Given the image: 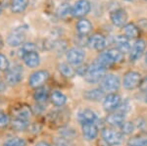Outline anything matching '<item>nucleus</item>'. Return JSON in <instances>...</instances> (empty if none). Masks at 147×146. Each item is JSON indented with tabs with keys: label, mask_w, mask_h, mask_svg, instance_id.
Segmentation results:
<instances>
[{
	"label": "nucleus",
	"mask_w": 147,
	"mask_h": 146,
	"mask_svg": "<svg viewBox=\"0 0 147 146\" xmlns=\"http://www.w3.org/2000/svg\"><path fill=\"white\" fill-rule=\"evenodd\" d=\"M12 112H13V116L15 117L16 119L28 120L32 115V108L26 104L16 106V107L13 108V111Z\"/></svg>",
	"instance_id": "16"
},
{
	"label": "nucleus",
	"mask_w": 147,
	"mask_h": 146,
	"mask_svg": "<svg viewBox=\"0 0 147 146\" xmlns=\"http://www.w3.org/2000/svg\"><path fill=\"white\" fill-rule=\"evenodd\" d=\"M87 70H88V66L82 64V65L79 66V67L77 68V70H76V73H77L79 76H85Z\"/></svg>",
	"instance_id": "42"
},
{
	"label": "nucleus",
	"mask_w": 147,
	"mask_h": 146,
	"mask_svg": "<svg viewBox=\"0 0 147 146\" xmlns=\"http://www.w3.org/2000/svg\"><path fill=\"white\" fill-rule=\"evenodd\" d=\"M134 129H136L134 123H132V122H125V124L121 128V129H122L121 133L123 135H130L134 131Z\"/></svg>",
	"instance_id": "35"
},
{
	"label": "nucleus",
	"mask_w": 147,
	"mask_h": 146,
	"mask_svg": "<svg viewBox=\"0 0 147 146\" xmlns=\"http://www.w3.org/2000/svg\"><path fill=\"white\" fill-rule=\"evenodd\" d=\"M107 53L110 55V57L112 58L115 64H119L124 60V54L121 52L120 50H118L117 48H111L107 50Z\"/></svg>",
	"instance_id": "30"
},
{
	"label": "nucleus",
	"mask_w": 147,
	"mask_h": 146,
	"mask_svg": "<svg viewBox=\"0 0 147 146\" xmlns=\"http://www.w3.org/2000/svg\"><path fill=\"white\" fill-rule=\"evenodd\" d=\"M34 146H52V145L50 143L46 142V141H39V142H37Z\"/></svg>",
	"instance_id": "44"
},
{
	"label": "nucleus",
	"mask_w": 147,
	"mask_h": 146,
	"mask_svg": "<svg viewBox=\"0 0 147 146\" xmlns=\"http://www.w3.org/2000/svg\"><path fill=\"white\" fill-rule=\"evenodd\" d=\"M22 59L24 60V62H25V64L30 68L37 67L40 62L39 55L36 51H32V52L26 53L22 57Z\"/></svg>",
	"instance_id": "20"
},
{
	"label": "nucleus",
	"mask_w": 147,
	"mask_h": 146,
	"mask_svg": "<svg viewBox=\"0 0 147 146\" xmlns=\"http://www.w3.org/2000/svg\"><path fill=\"white\" fill-rule=\"evenodd\" d=\"M101 135L105 143L109 146H118L123 142L124 135L120 131L114 128H104L101 131Z\"/></svg>",
	"instance_id": "2"
},
{
	"label": "nucleus",
	"mask_w": 147,
	"mask_h": 146,
	"mask_svg": "<svg viewBox=\"0 0 147 146\" xmlns=\"http://www.w3.org/2000/svg\"><path fill=\"white\" fill-rule=\"evenodd\" d=\"M116 48L120 50L123 54L127 53L130 51V44L129 39L127 38L125 35H118L115 39Z\"/></svg>",
	"instance_id": "22"
},
{
	"label": "nucleus",
	"mask_w": 147,
	"mask_h": 146,
	"mask_svg": "<svg viewBox=\"0 0 147 146\" xmlns=\"http://www.w3.org/2000/svg\"><path fill=\"white\" fill-rule=\"evenodd\" d=\"M92 30V25L86 19H82L77 24V32L80 35L86 36Z\"/></svg>",
	"instance_id": "26"
},
{
	"label": "nucleus",
	"mask_w": 147,
	"mask_h": 146,
	"mask_svg": "<svg viewBox=\"0 0 147 146\" xmlns=\"http://www.w3.org/2000/svg\"><path fill=\"white\" fill-rule=\"evenodd\" d=\"M141 81V75L136 71H129L125 74L123 84L124 87L127 90H132L138 87Z\"/></svg>",
	"instance_id": "4"
},
{
	"label": "nucleus",
	"mask_w": 147,
	"mask_h": 146,
	"mask_svg": "<svg viewBox=\"0 0 147 146\" xmlns=\"http://www.w3.org/2000/svg\"><path fill=\"white\" fill-rule=\"evenodd\" d=\"M84 97L86 100L94 101V102H98L105 97V91L102 90L101 88H94L91 90H87L84 93Z\"/></svg>",
	"instance_id": "23"
},
{
	"label": "nucleus",
	"mask_w": 147,
	"mask_h": 146,
	"mask_svg": "<svg viewBox=\"0 0 147 146\" xmlns=\"http://www.w3.org/2000/svg\"><path fill=\"white\" fill-rule=\"evenodd\" d=\"M123 30H124L125 36L129 39L138 38L139 35H140V30H139V28L134 23L125 24V25L124 26V29H123Z\"/></svg>",
	"instance_id": "18"
},
{
	"label": "nucleus",
	"mask_w": 147,
	"mask_h": 146,
	"mask_svg": "<svg viewBox=\"0 0 147 146\" xmlns=\"http://www.w3.org/2000/svg\"><path fill=\"white\" fill-rule=\"evenodd\" d=\"M1 12H2V5L0 4V14H1Z\"/></svg>",
	"instance_id": "48"
},
{
	"label": "nucleus",
	"mask_w": 147,
	"mask_h": 146,
	"mask_svg": "<svg viewBox=\"0 0 147 146\" xmlns=\"http://www.w3.org/2000/svg\"><path fill=\"white\" fill-rule=\"evenodd\" d=\"M138 87L140 89L141 92L147 94V76L145 77H143V79H141L140 84H139Z\"/></svg>",
	"instance_id": "43"
},
{
	"label": "nucleus",
	"mask_w": 147,
	"mask_h": 146,
	"mask_svg": "<svg viewBox=\"0 0 147 146\" xmlns=\"http://www.w3.org/2000/svg\"><path fill=\"white\" fill-rule=\"evenodd\" d=\"M145 63L147 64V52H146V54H145Z\"/></svg>",
	"instance_id": "47"
},
{
	"label": "nucleus",
	"mask_w": 147,
	"mask_h": 146,
	"mask_svg": "<svg viewBox=\"0 0 147 146\" xmlns=\"http://www.w3.org/2000/svg\"><path fill=\"white\" fill-rule=\"evenodd\" d=\"M2 45H3V41H2V38L0 37V48L2 47Z\"/></svg>",
	"instance_id": "46"
},
{
	"label": "nucleus",
	"mask_w": 147,
	"mask_h": 146,
	"mask_svg": "<svg viewBox=\"0 0 147 146\" xmlns=\"http://www.w3.org/2000/svg\"><path fill=\"white\" fill-rule=\"evenodd\" d=\"M70 13H72V9L69 3H63L59 6L58 10H57V14H58L59 17L65 18L66 16H68Z\"/></svg>",
	"instance_id": "33"
},
{
	"label": "nucleus",
	"mask_w": 147,
	"mask_h": 146,
	"mask_svg": "<svg viewBox=\"0 0 147 146\" xmlns=\"http://www.w3.org/2000/svg\"><path fill=\"white\" fill-rule=\"evenodd\" d=\"M129 110H130V104H129V100H125V101H124V102L122 101V104L120 105L119 109H118V112L125 115L127 112H129Z\"/></svg>",
	"instance_id": "38"
},
{
	"label": "nucleus",
	"mask_w": 147,
	"mask_h": 146,
	"mask_svg": "<svg viewBox=\"0 0 147 146\" xmlns=\"http://www.w3.org/2000/svg\"><path fill=\"white\" fill-rule=\"evenodd\" d=\"M34 98L38 104H44L47 102V100L50 98V94H49L48 89L46 87H39L36 88V90L34 93Z\"/></svg>",
	"instance_id": "24"
},
{
	"label": "nucleus",
	"mask_w": 147,
	"mask_h": 146,
	"mask_svg": "<svg viewBox=\"0 0 147 146\" xmlns=\"http://www.w3.org/2000/svg\"><path fill=\"white\" fill-rule=\"evenodd\" d=\"M107 41H106V37L103 34H94L91 36L88 37V41H87V46L94 50H103L106 47Z\"/></svg>",
	"instance_id": "11"
},
{
	"label": "nucleus",
	"mask_w": 147,
	"mask_h": 146,
	"mask_svg": "<svg viewBox=\"0 0 147 146\" xmlns=\"http://www.w3.org/2000/svg\"><path fill=\"white\" fill-rule=\"evenodd\" d=\"M27 141L21 137H12L4 142L3 146H26Z\"/></svg>",
	"instance_id": "32"
},
{
	"label": "nucleus",
	"mask_w": 147,
	"mask_h": 146,
	"mask_svg": "<svg viewBox=\"0 0 147 146\" xmlns=\"http://www.w3.org/2000/svg\"><path fill=\"white\" fill-rule=\"evenodd\" d=\"M145 48H146L145 41L142 40V39H137V40L134 42L132 48H130V51H129L130 61L134 62V61L138 60V59L143 55Z\"/></svg>",
	"instance_id": "13"
},
{
	"label": "nucleus",
	"mask_w": 147,
	"mask_h": 146,
	"mask_svg": "<svg viewBox=\"0 0 147 146\" xmlns=\"http://www.w3.org/2000/svg\"><path fill=\"white\" fill-rule=\"evenodd\" d=\"M106 70L107 69L105 67H103L96 59L90 66H88V70H87L86 74L84 76L85 81L88 82V83H92V84L101 81L103 77L106 75L105 74Z\"/></svg>",
	"instance_id": "1"
},
{
	"label": "nucleus",
	"mask_w": 147,
	"mask_h": 146,
	"mask_svg": "<svg viewBox=\"0 0 147 146\" xmlns=\"http://www.w3.org/2000/svg\"><path fill=\"white\" fill-rule=\"evenodd\" d=\"M28 5V0H12L11 9L14 13H22Z\"/></svg>",
	"instance_id": "27"
},
{
	"label": "nucleus",
	"mask_w": 147,
	"mask_h": 146,
	"mask_svg": "<svg viewBox=\"0 0 147 146\" xmlns=\"http://www.w3.org/2000/svg\"><path fill=\"white\" fill-rule=\"evenodd\" d=\"M55 146H72V142L61 136L55 139Z\"/></svg>",
	"instance_id": "39"
},
{
	"label": "nucleus",
	"mask_w": 147,
	"mask_h": 146,
	"mask_svg": "<svg viewBox=\"0 0 147 146\" xmlns=\"http://www.w3.org/2000/svg\"><path fill=\"white\" fill-rule=\"evenodd\" d=\"M58 69H59L60 74L62 75L63 77H68V79H72L76 75V71L74 70L71 66L66 64V63H61V64H59Z\"/></svg>",
	"instance_id": "28"
},
{
	"label": "nucleus",
	"mask_w": 147,
	"mask_h": 146,
	"mask_svg": "<svg viewBox=\"0 0 147 146\" xmlns=\"http://www.w3.org/2000/svg\"><path fill=\"white\" fill-rule=\"evenodd\" d=\"M48 79H49V73L47 72V71L40 70V71H37V72L34 73V74L30 77L28 83H30V87L39 88V87H42V86L46 83Z\"/></svg>",
	"instance_id": "7"
},
{
	"label": "nucleus",
	"mask_w": 147,
	"mask_h": 146,
	"mask_svg": "<svg viewBox=\"0 0 147 146\" xmlns=\"http://www.w3.org/2000/svg\"><path fill=\"white\" fill-rule=\"evenodd\" d=\"M49 119L50 122L58 126H61L63 123H66L68 121V119H70V115L68 113H66V111H54L49 115Z\"/></svg>",
	"instance_id": "19"
},
{
	"label": "nucleus",
	"mask_w": 147,
	"mask_h": 146,
	"mask_svg": "<svg viewBox=\"0 0 147 146\" xmlns=\"http://www.w3.org/2000/svg\"><path fill=\"white\" fill-rule=\"evenodd\" d=\"M127 146H147V131H141L130 137Z\"/></svg>",
	"instance_id": "21"
},
{
	"label": "nucleus",
	"mask_w": 147,
	"mask_h": 146,
	"mask_svg": "<svg viewBox=\"0 0 147 146\" xmlns=\"http://www.w3.org/2000/svg\"><path fill=\"white\" fill-rule=\"evenodd\" d=\"M82 135L86 140H93L98 135V126L96 123H87L82 124Z\"/></svg>",
	"instance_id": "14"
},
{
	"label": "nucleus",
	"mask_w": 147,
	"mask_h": 146,
	"mask_svg": "<svg viewBox=\"0 0 147 146\" xmlns=\"http://www.w3.org/2000/svg\"><path fill=\"white\" fill-rule=\"evenodd\" d=\"M37 47L34 43H32V42H28V43H24L22 47L19 50V55L20 57H23L26 53L32 52V51H36Z\"/></svg>",
	"instance_id": "31"
},
{
	"label": "nucleus",
	"mask_w": 147,
	"mask_h": 146,
	"mask_svg": "<svg viewBox=\"0 0 147 146\" xmlns=\"http://www.w3.org/2000/svg\"><path fill=\"white\" fill-rule=\"evenodd\" d=\"M5 88H6V84L4 83L3 81H0V92H1V91H4V90H5Z\"/></svg>",
	"instance_id": "45"
},
{
	"label": "nucleus",
	"mask_w": 147,
	"mask_h": 146,
	"mask_svg": "<svg viewBox=\"0 0 147 146\" xmlns=\"http://www.w3.org/2000/svg\"><path fill=\"white\" fill-rule=\"evenodd\" d=\"M78 120L82 124L87 123H96L98 121V117H97L96 113L92 110L84 109L78 115Z\"/></svg>",
	"instance_id": "17"
},
{
	"label": "nucleus",
	"mask_w": 147,
	"mask_h": 146,
	"mask_svg": "<svg viewBox=\"0 0 147 146\" xmlns=\"http://www.w3.org/2000/svg\"><path fill=\"white\" fill-rule=\"evenodd\" d=\"M9 122V117L6 113H4L3 111H0V128H5V126H8Z\"/></svg>",
	"instance_id": "37"
},
{
	"label": "nucleus",
	"mask_w": 147,
	"mask_h": 146,
	"mask_svg": "<svg viewBox=\"0 0 147 146\" xmlns=\"http://www.w3.org/2000/svg\"><path fill=\"white\" fill-rule=\"evenodd\" d=\"M91 9L90 2L88 0H79L72 8V15L76 18H82L89 13Z\"/></svg>",
	"instance_id": "9"
},
{
	"label": "nucleus",
	"mask_w": 147,
	"mask_h": 146,
	"mask_svg": "<svg viewBox=\"0 0 147 146\" xmlns=\"http://www.w3.org/2000/svg\"><path fill=\"white\" fill-rule=\"evenodd\" d=\"M50 100L52 104L57 106V107H62L67 102V97L64 93H62L59 90L52 91L50 94Z\"/></svg>",
	"instance_id": "25"
},
{
	"label": "nucleus",
	"mask_w": 147,
	"mask_h": 146,
	"mask_svg": "<svg viewBox=\"0 0 147 146\" xmlns=\"http://www.w3.org/2000/svg\"><path fill=\"white\" fill-rule=\"evenodd\" d=\"M6 82L10 85H16L23 79V68L20 65H15L6 71Z\"/></svg>",
	"instance_id": "6"
},
{
	"label": "nucleus",
	"mask_w": 147,
	"mask_h": 146,
	"mask_svg": "<svg viewBox=\"0 0 147 146\" xmlns=\"http://www.w3.org/2000/svg\"><path fill=\"white\" fill-rule=\"evenodd\" d=\"M9 69V60L3 54H0V71L6 72Z\"/></svg>",
	"instance_id": "36"
},
{
	"label": "nucleus",
	"mask_w": 147,
	"mask_h": 146,
	"mask_svg": "<svg viewBox=\"0 0 147 146\" xmlns=\"http://www.w3.org/2000/svg\"><path fill=\"white\" fill-rule=\"evenodd\" d=\"M25 40H26L25 30H23L22 28H18L15 30H13L9 34V36L7 37V43L10 46H14V47L23 45Z\"/></svg>",
	"instance_id": "10"
},
{
	"label": "nucleus",
	"mask_w": 147,
	"mask_h": 146,
	"mask_svg": "<svg viewBox=\"0 0 147 146\" xmlns=\"http://www.w3.org/2000/svg\"><path fill=\"white\" fill-rule=\"evenodd\" d=\"M122 104V98L118 93L112 92L105 95L103 99V108L106 112H114Z\"/></svg>",
	"instance_id": "5"
},
{
	"label": "nucleus",
	"mask_w": 147,
	"mask_h": 146,
	"mask_svg": "<svg viewBox=\"0 0 147 146\" xmlns=\"http://www.w3.org/2000/svg\"><path fill=\"white\" fill-rule=\"evenodd\" d=\"M125 1H127V2H131V1H134V0H125Z\"/></svg>",
	"instance_id": "49"
},
{
	"label": "nucleus",
	"mask_w": 147,
	"mask_h": 146,
	"mask_svg": "<svg viewBox=\"0 0 147 146\" xmlns=\"http://www.w3.org/2000/svg\"><path fill=\"white\" fill-rule=\"evenodd\" d=\"M110 19H111V22L114 26L116 27H124L127 23V14L124 9L122 8H118L115 9L114 11L111 12L110 14Z\"/></svg>",
	"instance_id": "12"
},
{
	"label": "nucleus",
	"mask_w": 147,
	"mask_h": 146,
	"mask_svg": "<svg viewBox=\"0 0 147 146\" xmlns=\"http://www.w3.org/2000/svg\"><path fill=\"white\" fill-rule=\"evenodd\" d=\"M61 136L64 138H66V139L72 141V139L77 136V133H76L75 129H63L62 131H61Z\"/></svg>",
	"instance_id": "34"
},
{
	"label": "nucleus",
	"mask_w": 147,
	"mask_h": 146,
	"mask_svg": "<svg viewBox=\"0 0 147 146\" xmlns=\"http://www.w3.org/2000/svg\"><path fill=\"white\" fill-rule=\"evenodd\" d=\"M87 41H88V37L84 36V35H78L77 38H76V42H77L78 45L80 46H86Z\"/></svg>",
	"instance_id": "40"
},
{
	"label": "nucleus",
	"mask_w": 147,
	"mask_h": 146,
	"mask_svg": "<svg viewBox=\"0 0 147 146\" xmlns=\"http://www.w3.org/2000/svg\"><path fill=\"white\" fill-rule=\"evenodd\" d=\"M12 129H15L17 131H25L28 128V120H23V119H14L12 121Z\"/></svg>",
	"instance_id": "29"
},
{
	"label": "nucleus",
	"mask_w": 147,
	"mask_h": 146,
	"mask_svg": "<svg viewBox=\"0 0 147 146\" xmlns=\"http://www.w3.org/2000/svg\"><path fill=\"white\" fill-rule=\"evenodd\" d=\"M121 81L118 76L114 74H107L100 81V88L109 93L116 92L120 89Z\"/></svg>",
	"instance_id": "3"
},
{
	"label": "nucleus",
	"mask_w": 147,
	"mask_h": 146,
	"mask_svg": "<svg viewBox=\"0 0 147 146\" xmlns=\"http://www.w3.org/2000/svg\"><path fill=\"white\" fill-rule=\"evenodd\" d=\"M125 122V117L124 114L120 112L112 113V114L108 115L106 118V123L111 126V128H122V126Z\"/></svg>",
	"instance_id": "15"
},
{
	"label": "nucleus",
	"mask_w": 147,
	"mask_h": 146,
	"mask_svg": "<svg viewBox=\"0 0 147 146\" xmlns=\"http://www.w3.org/2000/svg\"><path fill=\"white\" fill-rule=\"evenodd\" d=\"M56 48V51L58 54H62V52L64 50L66 49V47H67V45H66V42L65 41H59V42H56L55 43V46H54Z\"/></svg>",
	"instance_id": "41"
},
{
	"label": "nucleus",
	"mask_w": 147,
	"mask_h": 146,
	"mask_svg": "<svg viewBox=\"0 0 147 146\" xmlns=\"http://www.w3.org/2000/svg\"><path fill=\"white\" fill-rule=\"evenodd\" d=\"M85 58V54L82 48L80 47H74L67 51V60L72 66L79 67L82 64Z\"/></svg>",
	"instance_id": "8"
}]
</instances>
